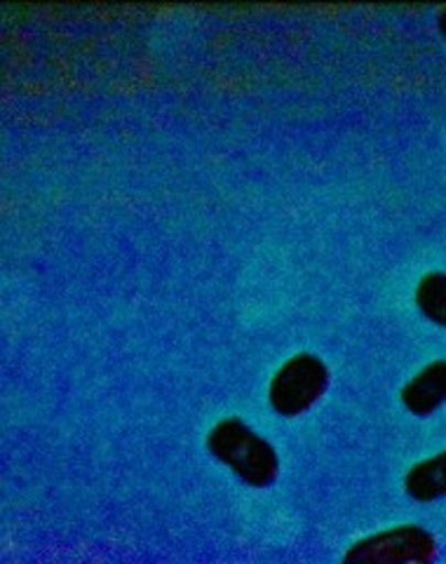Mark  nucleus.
Here are the masks:
<instances>
[{"mask_svg": "<svg viewBox=\"0 0 446 564\" xmlns=\"http://www.w3.org/2000/svg\"><path fill=\"white\" fill-rule=\"evenodd\" d=\"M437 555L435 536L418 524H402L388 532L357 541L346 553V562H431Z\"/></svg>", "mask_w": 446, "mask_h": 564, "instance_id": "7ed1b4c3", "label": "nucleus"}, {"mask_svg": "<svg viewBox=\"0 0 446 564\" xmlns=\"http://www.w3.org/2000/svg\"><path fill=\"white\" fill-rule=\"evenodd\" d=\"M439 31L446 35V10L439 14Z\"/></svg>", "mask_w": 446, "mask_h": 564, "instance_id": "0eeeda50", "label": "nucleus"}, {"mask_svg": "<svg viewBox=\"0 0 446 564\" xmlns=\"http://www.w3.org/2000/svg\"><path fill=\"white\" fill-rule=\"evenodd\" d=\"M404 408L416 416H431L446 402V360H435L402 391Z\"/></svg>", "mask_w": 446, "mask_h": 564, "instance_id": "20e7f679", "label": "nucleus"}, {"mask_svg": "<svg viewBox=\"0 0 446 564\" xmlns=\"http://www.w3.org/2000/svg\"><path fill=\"white\" fill-rule=\"evenodd\" d=\"M327 386L329 369L323 358L313 352H298L278 369L271 388H268V398L280 416L294 419L308 412L325 395Z\"/></svg>", "mask_w": 446, "mask_h": 564, "instance_id": "f03ea898", "label": "nucleus"}, {"mask_svg": "<svg viewBox=\"0 0 446 564\" xmlns=\"http://www.w3.org/2000/svg\"><path fill=\"white\" fill-rule=\"evenodd\" d=\"M404 491L416 501H437L446 497V452L409 468Z\"/></svg>", "mask_w": 446, "mask_h": 564, "instance_id": "39448f33", "label": "nucleus"}, {"mask_svg": "<svg viewBox=\"0 0 446 564\" xmlns=\"http://www.w3.org/2000/svg\"><path fill=\"white\" fill-rule=\"evenodd\" d=\"M207 449L249 487H271L280 475L275 447L238 416H228L209 431Z\"/></svg>", "mask_w": 446, "mask_h": 564, "instance_id": "f257e3e1", "label": "nucleus"}, {"mask_svg": "<svg viewBox=\"0 0 446 564\" xmlns=\"http://www.w3.org/2000/svg\"><path fill=\"white\" fill-rule=\"evenodd\" d=\"M416 304L425 317L446 327V273H431L418 282Z\"/></svg>", "mask_w": 446, "mask_h": 564, "instance_id": "423d86ee", "label": "nucleus"}]
</instances>
